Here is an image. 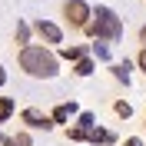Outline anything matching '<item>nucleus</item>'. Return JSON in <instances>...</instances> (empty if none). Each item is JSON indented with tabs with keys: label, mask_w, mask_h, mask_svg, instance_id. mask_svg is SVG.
I'll use <instances>...</instances> for the list:
<instances>
[{
	"label": "nucleus",
	"mask_w": 146,
	"mask_h": 146,
	"mask_svg": "<svg viewBox=\"0 0 146 146\" xmlns=\"http://www.w3.org/2000/svg\"><path fill=\"white\" fill-rule=\"evenodd\" d=\"M20 70L27 76H36V80H53L60 73V56L53 50H46L40 43H30V46H20V56H17Z\"/></svg>",
	"instance_id": "obj_1"
},
{
	"label": "nucleus",
	"mask_w": 146,
	"mask_h": 146,
	"mask_svg": "<svg viewBox=\"0 0 146 146\" xmlns=\"http://www.w3.org/2000/svg\"><path fill=\"white\" fill-rule=\"evenodd\" d=\"M86 33H90L93 40H103V43H116L119 36H123V20H119L110 7H96Z\"/></svg>",
	"instance_id": "obj_2"
},
{
	"label": "nucleus",
	"mask_w": 146,
	"mask_h": 146,
	"mask_svg": "<svg viewBox=\"0 0 146 146\" xmlns=\"http://www.w3.org/2000/svg\"><path fill=\"white\" fill-rule=\"evenodd\" d=\"M63 17H66V23L73 30H86L90 20H93V10H90L86 0H66L63 3Z\"/></svg>",
	"instance_id": "obj_3"
},
{
	"label": "nucleus",
	"mask_w": 146,
	"mask_h": 146,
	"mask_svg": "<svg viewBox=\"0 0 146 146\" xmlns=\"http://www.w3.org/2000/svg\"><path fill=\"white\" fill-rule=\"evenodd\" d=\"M20 119H23L30 129H50V126H53V119L46 116L43 110H36V106H27L23 113H20Z\"/></svg>",
	"instance_id": "obj_4"
},
{
	"label": "nucleus",
	"mask_w": 146,
	"mask_h": 146,
	"mask_svg": "<svg viewBox=\"0 0 146 146\" xmlns=\"http://www.w3.org/2000/svg\"><path fill=\"white\" fill-rule=\"evenodd\" d=\"M33 33L40 36V40H46V43H63V30L56 27V23H50V20H36Z\"/></svg>",
	"instance_id": "obj_5"
},
{
	"label": "nucleus",
	"mask_w": 146,
	"mask_h": 146,
	"mask_svg": "<svg viewBox=\"0 0 146 146\" xmlns=\"http://www.w3.org/2000/svg\"><path fill=\"white\" fill-rule=\"evenodd\" d=\"M86 53H90V46H63V50H60V56H63V60H76V63H80Z\"/></svg>",
	"instance_id": "obj_6"
},
{
	"label": "nucleus",
	"mask_w": 146,
	"mask_h": 146,
	"mask_svg": "<svg viewBox=\"0 0 146 146\" xmlns=\"http://www.w3.org/2000/svg\"><path fill=\"white\" fill-rule=\"evenodd\" d=\"M90 143H103V146H113L116 136L110 133V129H90Z\"/></svg>",
	"instance_id": "obj_7"
},
{
	"label": "nucleus",
	"mask_w": 146,
	"mask_h": 146,
	"mask_svg": "<svg viewBox=\"0 0 146 146\" xmlns=\"http://www.w3.org/2000/svg\"><path fill=\"white\" fill-rule=\"evenodd\" d=\"M73 113H76V106H73V103H60V106L53 110V123H63V119H70Z\"/></svg>",
	"instance_id": "obj_8"
},
{
	"label": "nucleus",
	"mask_w": 146,
	"mask_h": 146,
	"mask_svg": "<svg viewBox=\"0 0 146 146\" xmlns=\"http://www.w3.org/2000/svg\"><path fill=\"white\" fill-rule=\"evenodd\" d=\"M3 146H33V139H30V133H17V136L3 139Z\"/></svg>",
	"instance_id": "obj_9"
},
{
	"label": "nucleus",
	"mask_w": 146,
	"mask_h": 146,
	"mask_svg": "<svg viewBox=\"0 0 146 146\" xmlns=\"http://www.w3.org/2000/svg\"><path fill=\"white\" fill-rule=\"evenodd\" d=\"M113 76H116V80L123 83V86H126V83H129V63H126V60H123V63H116V66H113Z\"/></svg>",
	"instance_id": "obj_10"
},
{
	"label": "nucleus",
	"mask_w": 146,
	"mask_h": 146,
	"mask_svg": "<svg viewBox=\"0 0 146 146\" xmlns=\"http://www.w3.org/2000/svg\"><path fill=\"white\" fill-rule=\"evenodd\" d=\"M76 126L90 133V129H96V116H93V113H80V119H76Z\"/></svg>",
	"instance_id": "obj_11"
},
{
	"label": "nucleus",
	"mask_w": 146,
	"mask_h": 146,
	"mask_svg": "<svg viewBox=\"0 0 146 146\" xmlns=\"http://www.w3.org/2000/svg\"><path fill=\"white\" fill-rule=\"evenodd\" d=\"M113 113H116L119 119H129V116H133V106H129V103H123V100H119V103H113Z\"/></svg>",
	"instance_id": "obj_12"
},
{
	"label": "nucleus",
	"mask_w": 146,
	"mask_h": 146,
	"mask_svg": "<svg viewBox=\"0 0 146 146\" xmlns=\"http://www.w3.org/2000/svg\"><path fill=\"white\" fill-rule=\"evenodd\" d=\"M73 73H76V76H90V73H93V60H90V56H83L80 63H76V70H73Z\"/></svg>",
	"instance_id": "obj_13"
},
{
	"label": "nucleus",
	"mask_w": 146,
	"mask_h": 146,
	"mask_svg": "<svg viewBox=\"0 0 146 146\" xmlns=\"http://www.w3.org/2000/svg\"><path fill=\"white\" fill-rule=\"evenodd\" d=\"M10 113H13V100H10V96H0V123H3Z\"/></svg>",
	"instance_id": "obj_14"
},
{
	"label": "nucleus",
	"mask_w": 146,
	"mask_h": 146,
	"mask_svg": "<svg viewBox=\"0 0 146 146\" xmlns=\"http://www.w3.org/2000/svg\"><path fill=\"white\" fill-rule=\"evenodd\" d=\"M13 36H17V43L30 46V43H27V36H30V27H27V23H17V33H13Z\"/></svg>",
	"instance_id": "obj_15"
},
{
	"label": "nucleus",
	"mask_w": 146,
	"mask_h": 146,
	"mask_svg": "<svg viewBox=\"0 0 146 146\" xmlns=\"http://www.w3.org/2000/svg\"><path fill=\"white\" fill-rule=\"evenodd\" d=\"M93 53H96V60H110V46L106 43H93Z\"/></svg>",
	"instance_id": "obj_16"
},
{
	"label": "nucleus",
	"mask_w": 146,
	"mask_h": 146,
	"mask_svg": "<svg viewBox=\"0 0 146 146\" xmlns=\"http://www.w3.org/2000/svg\"><path fill=\"white\" fill-rule=\"evenodd\" d=\"M136 63H139V70L146 73V50H139V56H136Z\"/></svg>",
	"instance_id": "obj_17"
},
{
	"label": "nucleus",
	"mask_w": 146,
	"mask_h": 146,
	"mask_svg": "<svg viewBox=\"0 0 146 146\" xmlns=\"http://www.w3.org/2000/svg\"><path fill=\"white\" fill-rule=\"evenodd\" d=\"M123 146H143V139H139V136H129V139H126Z\"/></svg>",
	"instance_id": "obj_18"
},
{
	"label": "nucleus",
	"mask_w": 146,
	"mask_h": 146,
	"mask_svg": "<svg viewBox=\"0 0 146 146\" xmlns=\"http://www.w3.org/2000/svg\"><path fill=\"white\" fill-rule=\"evenodd\" d=\"M139 43H143V50H146V23L139 27Z\"/></svg>",
	"instance_id": "obj_19"
},
{
	"label": "nucleus",
	"mask_w": 146,
	"mask_h": 146,
	"mask_svg": "<svg viewBox=\"0 0 146 146\" xmlns=\"http://www.w3.org/2000/svg\"><path fill=\"white\" fill-rule=\"evenodd\" d=\"M3 83H7V73H3V66H0V86H3Z\"/></svg>",
	"instance_id": "obj_20"
},
{
	"label": "nucleus",
	"mask_w": 146,
	"mask_h": 146,
	"mask_svg": "<svg viewBox=\"0 0 146 146\" xmlns=\"http://www.w3.org/2000/svg\"><path fill=\"white\" fill-rule=\"evenodd\" d=\"M0 146H3V143H0Z\"/></svg>",
	"instance_id": "obj_21"
}]
</instances>
